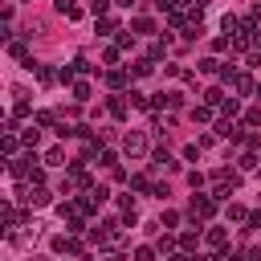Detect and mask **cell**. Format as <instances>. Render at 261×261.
Listing matches in <instances>:
<instances>
[{"label": "cell", "mask_w": 261, "mask_h": 261, "mask_svg": "<svg viewBox=\"0 0 261 261\" xmlns=\"http://www.w3.org/2000/svg\"><path fill=\"white\" fill-rule=\"evenodd\" d=\"M212 216H216V200H212V192H208V196L196 192V196H192V208H188L192 228H204V220H212Z\"/></svg>", "instance_id": "6da1fadb"}, {"label": "cell", "mask_w": 261, "mask_h": 261, "mask_svg": "<svg viewBox=\"0 0 261 261\" xmlns=\"http://www.w3.org/2000/svg\"><path fill=\"white\" fill-rule=\"evenodd\" d=\"M90 237L98 249H122V220H102Z\"/></svg>", "instance_id": "7a4b0ae2"}, {"label": "cell", "mask_w": 261, "mask_h": 261, "mask_svg": "<svg viewBox=\"0 0 261 261\" xmlns=\"http://www.w3.org/2000/svg\"><path fill=\"white\" fill-rule=\"evenodd\" d=\"M122 155L143 159V155H147V135H143V130H126V135H122Z\"/></svg>", "instance_id": "3957f363"}, {"label": "cell", "mask_w": 261, "mask_h": 261, "mask_svg": "<svg viewBox=\"0 0 261 261\" xmlns=\"http://www.w3.org/2000/svg\"><path fill=\"white\" fill-rule=\"evenodd\" d=\"M204 245L212 253H220V249H228V232L224 228H204Z\"/></svg>", "instance_id": "277c9868"}, {"label": "cell", "mask_w": 261, "mask_h": 261, "mask_svg": "<svg viewBox=\"0 0 261 261\" xmlns=\"http://www.w3.org/2000/svg\"><path fill=\"white\" fill-rule=\"evenodd\" d=\"M53 253H82V241L73 232H61V237H53Z\"/></svg>", "instance_id": "5b68a950"}, {"label": "cell", "mask_w": 261, "mask_h": 261, "mask_svg": "<svg viewBox=\"0 0 261 261\" xmlns=\"http://www.w3.org/2000/svg\"><path fill=\"white\" fill-rule=\"evenodd\" d=\"M232 94H237V98H249V94H257V82H253L249 73H237V77H232Z\"/></svg>", "instance_id": "8992f818"}, {"label": "cell", "mask_w": 261, "mask_h": 261, "mask_svg": "<svg viewBox=\"0 0 261 261\" xmlns=\"http://www.w3.org/2000/svg\"><path fill=\"white\" fill-rule=\"evenodd\" d=\"M126 82H135L130 69H106V86L110 90H126Z\"/></svg>", "instance_id": "52a82bcc"}, {"label": "cell", "mask_w": 261, "mask_h": 261, "mask_svg": "<svg viewBox=\"0 0 261 261\" xmlns=\"http://www.w3.org/2000/svg\"><path fill=\"white\" fill-rule=\"evenodd\" d=\"M106 110H110V114H114V118H126V110H130V98H126V94H114V98H110V106H106Z\"/></svg>", "instance_id": "ba28073f"}, {"label": "cell", "mask_w": 261, "mask_h": 261, "mask_svg": "<svg viewBox=\"0 0 261 261\" xmlns=\"http://www.w3.org/2000/svg\"><path fill=\"white\" fill-rule=\"evenodd\" d=\"M216 139H241V126H237L232 118H220V122H216Z\"/></svg>", "instance_id": "9c48e42d"}, {"label": "cell", "mask_w": 261, "mask_h": 261, "mask_svg": "<svg viewBox=\"0 0 261 261\" xmlns=\"http://www.w3.org/2000/svg\"><path fill=\"white\" fill-rule=\"evenodd\" d=\"M57 12H61L65 20H82V4H77V0H57Z\"/></svg>", "instance_id": "30bf717a"}, {"label": "cell", "mask_w": 261, "mask_h": 261, "mask_svg": "<svg viewBox=\"0 0 261 261\" xmlns=\"http://www.w3.org/2000/svg\"><path fill=\"white\" fill-rule=\"evenodd\" d=\"M130 33H135V37H147V33H155V20H151V16H135V20H130Z\"/></svg>", "instance_id": "8fae6325"}, {"label": "cell", "mask_w": 261, "mask_h": 261, "mask_svg": "<svg viewBox=\"0 0 261 261\" xmlns=\"http://www.w3.org/2000/svg\"><path fill=\"white\" fill-rule=\"evenodd\" d=\"M151 73H155V61H151V57H139V61L130 65V77H151Z\"/></svg>", "instance_id": "7c38bea8"}, {"label": "cell", "mask_w": 261, "mask_h": 261, "mask_svg": "<svg viewBox=\"0 0 261 261\" xmlns=\"http://www.w3.org/2000/svg\"><path fill=\"white\" fill-rule=\"evenodd\" d=\"M224 98H228V94H224L220 86H212V90H204V106H212V110H216V106H224Z\"/></svg>", "instance_id": "4fadbf2b"}, {"label": "cell", "mask_w": 261, "mask_h": 261, "mask_svg": "<svg viewBox=\"0 0 261 261\" xmlns=\"http://www.w3.org/2000/svg\"><path fill=\"white\" fill-rule=\"evenodd\" d=\"M20 143H24L29 151H33V147L41 143V126H37V122H33V126H24V130H20Z\"/></svg>", "instance_id": "5bb4252c"}, {"label": "cell", "mask_w": 261, "mask_h": 261, "mask_svg": "<svg viewBox=\"0 0 261 261\" xmlns=\"http://www.w3.org/2000/svg\"><path fill=\"white\" fill-rule=\"evenodd\" d=\"M45 167H65V147H49L45 151Z\"/></svg>", "instance_id": "9a60e30c"}, {"label": "cell", "mask_w": 261, "mask_h": 261, "mask_svg": "<svg viewBox=\"0 0 261 261\" xmlns=\"http://www.w3.org/2000/svg\"><path fill=\"white\" fill-rule=\"evenodd\" d=\"M151 167H163V171H175L179 163H175V159H171L167 151H155V155H151Z\"/></svg>", "instance_id": "2e32d148"}, {"label": "cell", "mask_w": 261, "mask_h": 261, "mask_svg": "<svg viewBox=\"0 0 261 261\" xmlns=\"http://www.w3.org/2000/svg\"><path fill=\"white\" fill-rule=\"evenodd\" d=\"M175 245H179V237H171V232H163V237L155 241V249H159L163 257H171V253H175Z\"/></svg>", "instance_id": "e0dca14e"}, {"label": "cell", "mask_w": 261, "mask_h": 261, "mask_svg": "<svg viewBox=\"0 0 261 261\" xmlns=\"http://www.w3.org/2000/svg\"><path fill=\"white\" fill-rule=\"evenodd\" d=\"M12 114H16V118H29V114H33V110H29V94H24V90H16V106H12Z\"/></svg>", "instance_id": "ac0fdd59"}, {"label": "cell", "mask_w": 261, "mask_h": 261, "mask_svg": "<svg viewBox=\"0 0 261 261\" xmlns=\"http://www.w3.org/2000/svg\"><path fill=\"white\" fill-rule=\"evenodd\" d=\"M0 147H4V155H8V159H16V151H20V135H4V139H0Z\"/></svg>", "instance_id": "d6986e66"}, {"label": "cell", "mask_w": 261, "mask_h": 261, "mask_svg": "<svg viewBox=\"0 0 261 261\" xmlns=\"http://www.w3.org/2000/svg\"><path fill=\"white\" fill-rule=\"evenodd\" d=\"M196 245H200V228H196V232H192V228H188V232H179V249H184V253H192Z\"/></svg>", "instance_id": "ffe728a7"}, {"label": "cell", "mask_w": 261, "mask_h": 261, "mask_svg": "<svg viewBox=\"0 0 261 261\" xmlns=\"http://www.w3.org/2000/svg\"><path fill=\"white\" fill-rule=\"evenodd\" d=\"M98 33H102V37H110V33H122V29H118V20H114V16H98Z\"/></svg>", "instance_id": "44dd1931"}, {"label": "cell", "mask_w": 261, "mask_h": 261, "mask_svg": "<svg viewBox=\"0 0 261 261\" xmlns=\"http://www.w3.org/2000/svg\"><path fill=\"white\" fill-rule=\"evenodd\" d=\"M196 69H200V73H216V77H220V69H224V61H216V57H204V61H200Z\"/></svg>", "instance_id": "7402d4cb"}, {"label": "cell", "mask_w": 261, "mask_h": 261, "mask_svg": "<svg viewBox=\"0 0 261 261\" xmlns=\"http://www.w3.org/2000/svg\"><path fill=\"white\" fill-rule=\"evenodd\" d=\"M126 98H130V106H139V110H151V98H147V94H139V90H126Z\"/></svg>", "instance_id": "603a6c76"}, {"label": "cell", "mask_w": 261, "mask_h": 261, "mask_svg": "<svg viewBox=\"0 0 261 261\" xmlns=\"http://www.w3.org/2000/svg\"><path fill=\"white\" fill-rule=\"evenodd\" d=\"M33 122H37V126H61V122L53 118V110H37V114H33Z\"/></svg>", "instance_id": "cb8c5ba5"}, {"label": "cell", "mask_w": 261, "mask_h": 261, "mask_svg": "<svg viewBox=\"0 0 261 261\" xmlns=\"http://www.w3.org/2000/svg\"><path fill=\"white\" fill-rule=\"evenodd\" d=\"M155 257H159L155 245H139V249H135V261H155Z\"/></svg>", "instance_id": "d4e9b609"}, {"label": "cell", "mask_w": 261, "mask_h": 261, "mask_svg": "<svg viewBox=\"0 0 261 261\" xmlns=\"http://www.w3.org/2000/svg\"><path fill=\"white\" fill-rule=\"evenodd\" d=\"M8 53L12 57H20V61H29V49H24V41H8ZM33 65V61H29Z\"/></svg>", "instance_id": "484cf974"}, {"label": "cell", "mask_w": 261, "mask_h": 261, "mask_svg": "<svg viewBox=\"0 0 261 261\" xmlns=\"http://www.w3.org/2000/svg\"><path fill=\"white\" fill-rule=\"evenodd\" d=\"M37 82H41V86H53V82H57V73H53L49 65H37Z\"/></svg>", "instance_id": "4316f807"}, {"label": "cell", "mask_w": 261, "mask_h": 261, "mask_svg": "<svg viewBox=\"0 0 261 261\" xmlns=\"http://www.w3.org/2000/svg\"><path fill=\"white\" fill-rule=\"evenodd\" d=\"M90 94H94L90 82H73V98H77V102H90Z\"/></svg>", "instance_id": "83f0119b"}, {"label": "cell", "mask_w": 261, "mask_h": 261, "mask_svg": "<svg viewBox=\"0 0 261 261\" xmlns=\"http://www.w3.org/2000/svg\"><path fill=\"white\" fill-rule=\"evenodd\" d=\"M98 163H102V167H110V171H114V167H118V155H114V151H110V147H102V155H98Z\"/></svg>", "instance_id": "f1b7e54d"}, {"label": "cell", "mask_w": 261, "mask_h": 261, "mask_svg": "<svg viewBox=\"0 0 261 261\" xmlns=\"http://www.w3.org/2000/svg\"><path fill=\"white\" fill-rule=\"evenodd\" d=\"M126 184H130V188H135V192H155V188H151V179H147V175H130V179H126Z\"/></svg>", "instance_id": "f546056e"}, {"label": "cell", "mask_w": 261, "mask_h": 261, "mask_svg": "<svg viewBox=\"0 0 261 261\" xmlns=\"http://www.w3.org/2000/svg\"><path fill=\"white\" fill-rule=\"evenodd\" d=\"M224 216H228V220H237V224H241V220H249V212H245L241 204H228V208H224Z\"/></svg>", "instance_id": "4dcf8cb0"}, {"label": "cell", "mask_w": 261, "mask_h": 261, "mask_svg": "<svg viewBox=\"0 0 261 261\" xmlns=\"http://www.w3.org/2000/svg\"><path fill=\"white\" fill-rule=\"evenodd\" d=\"M163 53H167V41H151V49H147V57H151V61H159Z\"/></svg>", "instance_id": "1f68e13d"}, {"label": "cell", "mask_w": 261, "mask_h": 261, "mask_svg": "<svg viewBox=\"0 0 261 261\" xmlns=\"http://www.w3.org/2000/svg\"><path fill=\"white\" fill-rule=\"evenodd\" d=\"M220 110H224V118H237V114H241V102H237V98H224Z\"/></svg>", "instance_id": "d6a6232c"}, {"label": "cell", "mask_w": 261, "mask_h": 261, "mask_svg": "<svg viewBox=\"0 0 261 261\" xmlns=\"http://www.w3.org/2000/svg\"><path fill=\"white\" fill-rule=\"evenodd\" d=\"M192 118H196V122H208V118H212V106H204V102L192 106Z\"/></svg>", "instance_id": "836d02e7"}, {"label": "cell", "mask_w": 261, "mask_h": 261, "mask_svg": "<svg viewBox=\"0 0 261 261\" xmlns=\"http://www.w3.org/2000/svg\"><path fill=\"white\" fill-rule=\"evenodd\" d=\"M237 167H241V171H253V167H257V155H253V151H245V155L237 159Z\"/></svg>", "instance_id": "e575fe53"}, {"label": "cell", "mask_w": 261, "mask_h": 261, "mask_svg": "<svg viewBox=\"0 0 261 261\" xmlns=\"http://www.w3.org/2000/svg\"><path fill=\"white\" fill-rule=\"evenodd\" d=\"M159 224H163V228H175V224H179V212H175V208H163V220H159Z\"/></svg>", "instance_id": "d590c367"}, {"label": "cell", "mask_w": 261, "mask_h": 261, "mask_svg": "<svg viewBox=\"0 0 261 261\" xmlns=\"http://www.w3.org/2000/svg\"><path fill=\"white\" fill-rule=\"evenodd\" d=\"M245 126H261V106H249L245 110Z\"/></svg>", "instance_id": "8d00e7d4"}, {"label": "cell", "mask_w": 261, "mask_h": 261, "mask_svg": "<svg viewBox=\"0 0 261 261\" xmlns=\"http://www.w3.org/2000/svg\"><path fill=\"white\" fill-rule=\"evenodd\" d=\"M110 4H114V0H90V12H94V16H106Z\"/></svg>", "instance_id": "74e56055"}, {"label": "cell", "mask_w": 261, "mask_h": 261, "mask_svg": "<svg viewBox=\"0 0 261 261\" xmlns=\"http://www.w3.org/2000/svg\"><path fill=\"white\" fill-rule=\"evenodd\" d=\"M114 45H118V49H130V45H135V33H118Z\"/></svg>", "instance_id": "f35d334b"}, {"label": "cell", "mask_w": 261, "mask_h": 261, "mask_svg": "<svg viewBox=\"0 0 261 261\" xmlns=\"http://www.w3.org/2000/svg\"><path fill=\"white\" fill-rule=\"evenodd\" d=\"M118 53H122L118 45H106V53H102V61H106V65H114V61H118Z\"/></svg>", "instance_id": "ab89813d"}, {"label": "cell", "mask_w": 261, "mask_h": 261, "mask_svg": "<svg viewBox=\"0 0 261 261\" xmlns=\"http://www.w3.org/2000/svg\"><path fill=\"white\" fill-rule=\"evenodd\" d=\"M212 49H216V53H224V49H232V37H216V41H212Z\"/></svg>", "instance_id": "60d3db41"}, {"label": "cell", "mask_w": 261, "mask_h": 261, "mask_svg": "<svg viewBox=\"0 0 261 261\" xmlns=\"http://www.w3.org/2000/svg\"><path fill=\"white\" fill-rule=\"evenodd\" d=\"M188 184H192V192H196V188H204V175H200V171H188Z\"/></svg>", "instance_id": "b9f144b4"}, {"label": "cell", "mask_w": 261, "mask_h": 261, "mask_svg": "<svg viewBox=\"0 0 261 261\" xmlns=\"http://www.w3.org/2000/svg\"><path fill=\"white\" fill-rule=\"evenodd\" d=\"M249 228H261V212H249V220H245Z\"/></svg>", "instance_id": "7bdbcfd3"}, {"label": "cell", "mask_w": 261, "mask_h": 261, "mask_svg": "<svg viewBox=\"0 0 261 261\" xmlns=\"http://www.w3.org/2000/svg\"><path fill=\"white\" fill-rule=\"evenodd\" d=\"M249 20H253V24L261 29V4H253V12H249Z\"/></svg>", "instance_id": "ee69618b"}, {"label": "cell", "mask_w": 261, "mask_h": 261, "mask_svg": "<svg viewBox=\"0 0 261 261\" xmlns=\"http://www.w3.org/2000/svg\"><path fill=\"white\" fill-rule=\"evenodd\" d=\"M245 257H249V261H261V245H253V249H249Z\"/></svg>", "instance_id": "f6af8a7d"}, {"label": "cell", "mask_w": 261, "mask_h": 261, "mask_svg": "<svg viewBox=\"0 0 261 261\" xmlns=\"http://www.w3.org/2000/svg\"><path fill=\"white\" fill-rule=\"evenodd\" d=\"M167 261H196V257H188V253H184V249H179V253H171V257H167Z\"/></svg>", "instance_id": "bcb514c9"}, {"label": "cell", "mask_w": 261, "mask_h": 261, "mask_svg": "<svg viewBox=\"0 0 261 261\" xmlns=\"http://www.w3.org/2000/svg\"><path fill=\"white\" fill-rule=\"evenodd\" d=\"M114 4H118V8H135L139 0H114Z\"/></svg>", "instance_id": "7dc6e473"}, {"label": "cell", "mask_w": 261, "mask_h": 261, "mask_svg": "<svg viewBox=\"0 0 261 261\" xmlns=\"http://www.w3.org/2000/svg\"><path fill=\"white\" fill-rule=\"evenodd\" d=\"M196 261H220V257H212V253H204V257H196Z\"/></svg>", "instance_id": "c3c4849f"}, {"label": "cell", "mask_w": 261, "mask_h": 261, "mask_svg": "<svg viewBox=\"0 0 261 261\" xmlns=\"http://www.w3.org/2000/svg\"><path fill=\"white\" fill-rule=\"evenodd\" d=\"M102 261H122V257H118V253H106V257H102Z\"/></svg>", "instance_id": "681fc988"}, {"label": "cell", "mask_w": 261, "mask_h": 261, "mask_svg": "<svg viewBox=\"0 0 261 261\" xmlns=\"http://www.w3.org/2000/svg\"><path fill=\"white\" fill-rule=\"evenodd\" d=\"M257 98H261V82H257Z\"/></svg>", "instance_id": "f907efd6"}]
</instances>
